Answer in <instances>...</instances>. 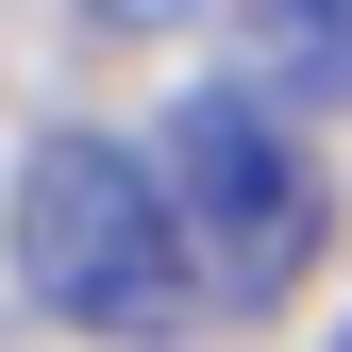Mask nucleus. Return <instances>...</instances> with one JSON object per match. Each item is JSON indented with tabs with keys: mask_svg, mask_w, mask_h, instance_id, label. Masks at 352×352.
I'll use <instances>...</instances> for the list:
<instances>
[{
	"mask_svg": "<svg viewBox=\"0 0 352 352\" xmlns=\"http://www.w3.org/2000/svg\"><path fill=\"white\" fill-rule=\"evenodd\" d=\"M17 285L67 336H185V302H218V269H201L185 201H168V151L135 168L118 135H34V168H17Z\"/></svg>",
	"mask_w": 352,
	"mask_h": 352,
	"instance_id": "nucleus-1",
	"label": "nucleus"
},
{
	"mask_svg": "<svg viewBox=\"0 0 352 352\" xmlns=\"http://www.w3.org/2000/svg\"><path fill=\"white\" fill-rule=\"evenodd\" d=\"M168 201H185V235H201V269L218 302H285L302 269H319V235H336V185H319V151L285 135V101L269 84H201V101H168Z\"/></svg>",
	"mask_w": 352,
	"mask_h": 352,
	"instance_id": "nucleus-2",
	"label": "nucleus"
},
{
	"mask_svg": "<svg viewBox=\"0 0 352 352\" xmlns=\"http://www.w3.org/2000/svg\"><path fill=\"white\" fill-rule=\"evenodd\" d=\"M235 67L269 101H352V0H235Z\"/></svg>",
	"mask_w": 352,
	"mask_h": 352,
	"instance_id": "nucleus-3",
	"label": "nucleus"
},
{
	"mask_svg": "<svg viewBox=\"0 0 352 352\" xmlns=\"http://www.w3.org/2000/svg\"><path fill=\"white\" fill-rule=\"evenodd\" d=\"M101 34H185V17H235V0H84Z\"/></svg>",
	"mask_w": 352,
	"mask_h": 352,
	"instance_id": "nucleus-4",
	"label": "nucleus"
},
{
	"mask_svg": "<svg viewBox=\"0 0 352 352\" xmlns=\"http://www.w3.org/2000/svg\"><path fill=\"white\" fill-rule=\"evenodd\" d=\"M336 352H352V336H336Z\"/></svg>",
	"mask_w": 352,
	"mask_h": 352,
	"instance_id": "nucleus-5",
	"label": "nucleus"
}]
</instances>
